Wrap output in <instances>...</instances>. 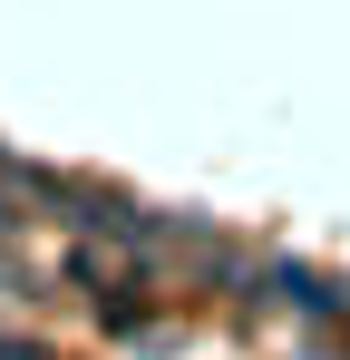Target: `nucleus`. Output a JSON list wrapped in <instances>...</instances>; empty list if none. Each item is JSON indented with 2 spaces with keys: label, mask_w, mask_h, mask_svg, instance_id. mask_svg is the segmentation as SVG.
<instances>
[{
  "label": "nucleus",
  "mask_w": 350,
  "mask_h": 360,
  "mask_svg": "<svg viewBox=\"0 0 350 360\" xmlns=\"http://www.w3.org/2000/svg\"><path fill=\"white\" fill-rule=\"evenodd\" d=\"M10 224H20V205H10V195H0V234H10Z\"/></svg>",
  "instance_id": "obj_1"
},
{
  "label": "nucleus",
  "mask_w": 350,
  "mask_h": 360,
  "mask_svg": "<svg viewBox=\"0 0 350 360\" xmlns=\"http://www.w3.org/2000/svg\"><path fill=\"white\" fill-rule=\"evenodd\" d=\"M0 360H39V351H20V341H0Z\"/></svg>",
  "instance_id": "obj_2"
}]
</instances>
